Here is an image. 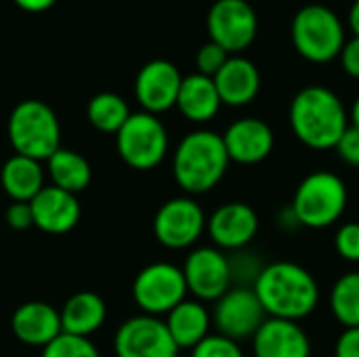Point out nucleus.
Listing matches in <instances>:
<instances>
[{"label":"nucleus","mask_w":359,"mask_h":357,"mask_svg":"<svg viewBox=\"0 0 359 357\" xmlns=\"http://www.w3.org/2000/svg\"><path fill=\"white\" fill-rule=\"evenodd\" d=\"M206 213L194 196L166 200L154 217L156 240L170 250H185L198 244L206 231Z\"/></svg>","instance_id":"obj_9"},{"label":"nucleus","mask_w":359,"mask_h":357,"mask_svg":"<svg viewBox=\"0 0 359 357\" xmlns=\"http://www.w3.org/2000/svg\"><path fill=\"white\" fill-rule=\"evenodd\" d=\"M288 118L294 137L318 151L334 149L351 126L349 112L341 97L320 84L305 86L294 95Z\"/></svg>","instance_id":"obj_2"},{"label":"nucleus","mask_w":359,"mask_h":357,"mask_svg":"<svg viewBox=\"0 0 359 357\" xmlns=\"http://www.w3.org/2000/svg\"><path fill=\"white\" fill-rule=\"evenodd\" d=\"M181 269L189 295L202 303H217L233 286L229 255L217 246L194 248Z\"/></svg>","instance_id":"obj_11"},{"label":"nucleus","mask_w":359,"mask_h":357,"mask_svg":"<svg viewBox=\"0 0 359 357\" xmlns=\"http://www.w3.org/2000/svg\"><path fill=\"white\" fill-rule=\"evenodd\" d=\"M0 183L13 202H32L46 187L42 164L19 154L4 162L0 170Z\"/></svg>","instance_id":"obj_24"},{"label":"nucleus","mask_w":359,"mask_h":357,"mask_svg":"<svg viewBox=\"0 0 359 357\" xmlns=\"http://www.w3.org/2000/svg\"><path fill=\"white\" fill-rule=\"evenodd\" d=\"M231 160L223 135L198 128L187 133L172 154V177L187 196H200L215 189L227 175Z\"/></svg>","instance_id":"obj_3"},{"label":"nucleus","mask_w":359,"mask_h":357,"mask_svg":"<svg viewBox=\"0 0 359 357\" xmlns=\"http://www.w3.org/2000/svg\"><path fill=\"white\" fill-rule=\"evenodd\" d=\"M212 246L223 252L244 250L259 234V215L246 202H227L212 210L206 223Z\"/></svg>","instance_id":"obj_15"},{"label":"nucleus","mask_w":359,"mask_h":357,"mask_svg":"<svg viewBox=\"0 0 359 357\" xmlns=\"http://www.w3.org/2000/svg\"><path fill=\"white\" fill-rule=\"evenodd\" d=\"M34 227L44 234L61 236L72 231L80 221V204L74 194H67L55 185H46L32 202Z\"/></svg>","instance_id":"obj_18"},{"label":"nucleus","mask_w":359,"mask_h":357,"mask_svg":"<svg viewBox=\"0 0 359 357\" xmlns=\"http://www.w3.org/2000/svg\"><path fill=\"white\" fill-rule=\"evenodd\" d=\"M13 2L27 13H42V11H48L57 0H13Z\"/></svg>","instance_id":"obj_37"},{"label":"nucleus","mask_w":359,"mask_h":357,"mask_svg":"<svg viewBox=\"0 0 359 357\" xmlns=\"http://www.w3.org/2000/svg\"><path fill=\"white\" fill-rule=\"evenodd\" d=\"M337 154H339V158L345 162V164H349V166H353V168H359V130L358 128H353V126H349L347 128V133L341 137V141L337 143Z\"/></svg>","instance_id":"obj_33"},{"label":"nucleus","mask_w":359,"mask_h":357,"mask_svg":"<svg viewBox=\"0 0 359 357\" xmlns=\"http://www.w3.org/2000/svg\"><path fill=\"white\" fill-rule=\"evenodd\" d=\"M229 53L225 48H221L215 42H206L198 55H196V65H198V74H204L208 78H215L219 74V69L227 63Z\"/></svg>","instance_id":"obj_32"},{"label":"nucleus","mask_w":359,"mask_h":357,"mask_svg":"<svg viewBox=\"0 0 359 357\" xmlns=\"http://www.w3.org/2000/svg\"><path fill=\"white\" fill-rule=\"evenodd\" d=\"M223 143L231 162L252 166L269 158L276 145V135L265 120L240 118L227 126Z\"/></svg>","instance_id":"obj_16"},{"label":"nucleus","mask_w":359,"mask_h":357,"mask_svg":"<svg viewBox=\"0 0 359 357\" xmlns=\"http://www.w3.org/2000/svg\"><path fill=\"white\" fill-rule=\"evenodd\" d=\"M187 295L183 269L166 261L143 267L133 282V299L145 316H166L183 303Z\"/></svg>","instance_id":"obj_8"},{"label":"nucleus","mask_w":359,"mask_h":357,"mask_svg":"<svg viewBox=\"0 0 359 357\" xmlns=\"http://www.w3.org/2000/svg\"><path fill=\"white\" fill-rule=\"evenodd\" d=\"M120 158L135 170H151L168 154V133L162 120L149 112H133L116 133Z\"/></svg>","instance_id":"obj_7"},{"label":"nucleus","mask_w":359,"mask_h":357,"mask_svg":"<svg viewBox=\"0 0 359 357\" xmlns=\"http://www.w3.org/2000/svg\"><path fill=\"white\" fill-rule=\"evenodd\" d=\"M219 97L229 107H244L252 103L261 90L259 67L246 57H229L227 63L212 78Z\"/></svg>","instance_id":"obj_20"},{"label":"nucleus","mask_w":359,"mask_h":357,"mask_svg":"<svg viewBox=\"0 0 359 357\" xmlns=\"http://www.w3.org/2000/svg\"><path fill=\"white\" fill-rule=\"evenodd\" d=\"M164 324L179 349H194L210 335L212 311L202 301L185 299L170 314H166Z\"/></svg>","instance_id":"obj_21"},{"label":"nucleus","mask_w":359,"mask_h":357,"mask_svg":"<svg viewBox=\"0 0 359 357\" xmlns=\"http://www.w3.org/2000/svg\"><path fill=\"white\" fill-rule=\"evenodd\" d=\"M4 221L11 229L15 231H23V229H29L34 225V217H32V206L29 202H13L8 208H6V215H4Z\"/></svg>","instance_id":"obj_34"},{"label":"nucleus","mask_w":359,"mask_h":357,"mask_svg":"<svg viewBox=\"0 0 359 357\" xmlns=\"http://www.w3.org/2000/svg\"><path fill=\"white\" fill-rule=\"evenodd\" d=\"M334 250L341 259L359 263V223H343L334 236Z\"/></svg>","instance_id":"obj_31"},{"label":"nucleus","mask_w":359,"mask_h":357,"mask_svg":"<svg viewBox=\"0 0 359 357\" xmlns=\"http://www.w3.org/2000/svg\"><path fill=\"white\" fill-rule=\"evenodd\" d=\"M290 36L297 53L311 63L334 61L347 42L341 17L324 4H307L297 11Z\"/></svg>","instance_id":"obj_6"},{"label":"nucleus","mask_w":359,"mask_h":357,"mask_svg":"<svg viewBox=\"0 0 359 357\" xmlns=\"http://www.w3.org/2000/svg\"><path fill=\"white\" fill-rule=\"evenodd\" d=\"M349 122H351L353 128H358L359 130V97L353 101V105H351V109H349Z\"/></svg>","instance_id":"obj_39"},{"label":"nucleus","mask_w":359,"mask_h":357,"mask_svg":"<svg viewBox=\"0 0 359 357\" xmlns=\"http://www.w3.org/2000/svg\"><path fill=\"white\" fill-rule=\"evenodd\" d=\"M229 267H231V284L233 286H255L261 269L265 267L263 263H259L250 252L238 250V252H229Z\"/></svg>","instance_id":"obj_29"},{"label":"nucleus","mask_w":359,"mask_h":357,"mask_svg":"<svg viewBox=\"0 0 359 357\" xmlns=\"http://www.w3.org/2000/svg\"><path fill=\"white\" fill-rule=\"evenodd\" d=\"M183 76L179 67L166 59H154L145 63L135 78V97L143 112L154 116L177 107Z\"/></svg>","instance_id":"obj_14"},{"label":"nucleus","mask_w":359,"mask_h":357,"mask_svg":"<svg viewBox=\"0 0 359 357\" xmlns=\"http://www.w3.org/2000/svg\"><path fill=\"white\" fill-rule=\"evenodd\" d=\"M48 177H50V185L78 196L80 191H84L90 183L93 170L88 160L67 147H59L48 160Z\"/></svg>","instance_id":"obj_25"},{"label":"nucleus","mask_w":359,"mask_h":357,"mask_svg":"<svg viewBox=\"0 0 359 357\" xmlns=\"http://www.w3.org/2000/svg\"><path fill=\"white\" fill-rule=\"evenodd\" d=\"M349 27H351L353 36L359 38V0H355L349 8Z\"/></svg>","instance_id":"obj_38"},{"label":"nucleus","mask_w":359,"mask_h":357,"mask_svg":"<svg viewBox=\"0 0 359 357\" xmlns=\"http://www.w3.org/2000/svg\"><path fill=\"white\" fill-rule=\"evenodd\" d=\"M349 194L345 181L330 170H316L307 175L294 196L290 210L299 227L326 229L341 221L347 210Z\"/></svg>","instance_id":"obj_5"},{"label":"nucleus","mask_w":359,"mask_h":357,"mask_svg":"<svg viewBox=\"0 0 359 357\" xmlns=\"http://www.w3.org/2000/svg\"><path fill=\"white\" fill-rule=\"evenodd\" d=\"M130 114L133 112L128 103L116 93H99L88 101L86 107V118L90 126L107 135H116L130 118Z\"/></svg>","instance_id":"obj_26"},{"label":"nucleus","mask_w":359,"mask_h":357,"mask_svg":"<svg viewBox=\"0 0 359 357\" xmlns=\"http://www.w3.org/2000/svg\"><path fill=\"white\" fill-rule=\"evenodd\" d=\"M341 65H343V69H345V74L347 76H351V78H355L359 80V38L358 36H353L351 40H347L345 42V46H343V50H341Z\"/></svg>","instance_id":"obj_35"},{"label":"nucleus","mask_w":359,"mask_h":357,"mask_svg":"<svg viewBox=\"0 0 359 357\" xmlns=\"http://www.w3.org/2000/svg\"><path fill=\"white\" fill-rule=\"evenodd\" d=\"M334 357H359V328H345L334 345Z\"/></svg>","instance_id":"obj_36"},{"label":"nucleus","mask_w":359,"mask_h":357,"mask_svg":"<svg viewBox=\"0 0 359 357\" xmlns=\"http://www.w3.org/2000/svg\"><path fill=\"white\" fill-rule=\"evenodd\" d=\"M61 316V328L65 335H74V337H90L93 332H97L105 318H107V307L105 301L90 290H82L72 295L65 305L59 311Z\"/></svg>","instance_id":"obj_23"},{"label":"nucleus","mask_w":359,"mask_h":357,"mask_svg":"<svg viewBox=\"0 0 359 357\" xmlns=\"http://www.w3.org/2000/svg\"><path fill=\"white\" fill-rule=\"evenodd\" d=\"M255 357H311V339L299 322L267 318L252 337Z\"/></svg>","instance_id":"obj_17"},{"label":"nucleus","mask_w":359,"mask_h":357,"mask_svg":"<svg viewBox=\"0 0 359 357\" xmlns=\"http://www.w3.org/2000/svg\"><path fill=\"white\" fill-rule=\"evenodd\" d=\"M11 328L19 343L40 349L50 345L63 332L59 311L42 301L19 305L11 318Z\"/></svg>","instance_id":"obj_19"},{"label":"nucleus","mask_w":359,"mask_h":357,"mask_svg":"<svg viewBox=\"0 0 359 357\" xmlns=\"http://www.w3.org/2000/svg\"><path fill=\"white\" fill-rule=\"evenodd\" d=\"M40 357H101V353L90 339L61 332L50 345L42 349Z\"/></svg>","instance_id":"obj_28"},{"label":"nucleus","mask_w":359,"mask_h":357,"mask_svg":"<svg viewBox=\"0 0 359 357\" xmlns=\"http://www.w3.org/2000/svg\"><path fill=\"white\" fill-rule=\"evenodd\" d=\"M191 357H246L242 343H236L223 335H208L200 345L191 349Z\"/></svg>","instance_id":"obj_30"},{"label":"nucleus","mask_w":359,"mask_h":357,"mask_svg":"<svg viewBox=\"0 0 359 357\" xmlns=\"http://www.w3.org/2000/svg\"><path fill=\"white\" fill-rule=\"evenodd\" d=\"M6 135L15 154L46 162L61 147V126L53 107L38 99L17 103L6 122Z\"/></svg>","instance_id":"obj_4"},{"label":"nucleus","mask_w":359,"mask_h":357,"mask_svg":"<svg viewBox=\"0 0 359 357\" xmlns=\"http://www.w3.org/2000/svg\"><path fill=\"white\" fill-rule=\"evenodd\" d=\"M252 288L269 318L301 322L320 305V286L313 274L292 261L265 265Z\"/></svg>","instance_id":"obj_1"},{"label":"nucleus","mask_w":359,"mask_h":357,"mask_svg":"<svg viewBox=\"0 0 359 357\" xmlns=\"http://www.w3.org/2000/svg\"><path fill=\"white\" fill-rule=\"evenodd\" d=\"M330 311L343 328H359V271H349L334 282Z\"/></svg>","instance_id":"obj_27"},{"label":"nucleus","mask_w":359,"mask_h":357,"mask_svg":"<svg viewBox=\"0 0 359 357\" xmlns=\"http://www.w3.org/2000/svg\"><path fill=\"white\" fill-rule=\"evenodd\" d=\"M267 318L269 316L250 286H231L212 307V326L219 335L236 343L252 341Z\"/></svg>","instance_id":"obj_10"},{"label":"nucleus","mask_w":359,"mask_h":357,"mask_svg":"<svg viewBox=\"0 0 359 357\" xmlns=\"http://www.w3.org/2000/svg\"><path fill=\"white\" fill-rule=\"evenodd\" d=\"M114 351L118 357H179V347L172 341L164 320L156 316L128 318L116 332Z\"/></svg>","instance_id":"obj_13"},{"label":"nucleus","mask_w":359,"mask_h":357,"mask_svg":"<svg viewBox=\"0 0 359 357\" xmlns=\"http://www.w3.org/2000/svg\"><path fill=\"white\" fill-rule=\"evenodd\" d=\"M210 42L231 53L246 50L259 32V17L246 0H217L206 17Z\"/></svg>","instance_id":"obj_12"},{"label":"nucleus","mask_w":359,"mask_h":357,"mask_svg":"<svg viewBox=\"0 0 359 357\" xmlns=\"http://www.w3.org/2000/svg\"><path fill=\"white\" fill-rule=\"evenodd\" d=\"M221 105L223 101L212 78L198 72L183 78L177 99V109L183 114V118L194 124H204L219 114Z\"/></svg>","instance_id":"obj_22"}]
</instances>
